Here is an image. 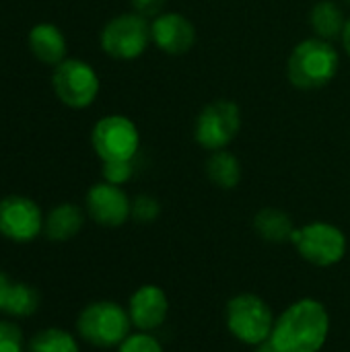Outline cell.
I'll use <instances>...</instances> for the list:
<instances>
[{"instance_id":"obj_1","label":"cell","mask_w":350,"mask_h":352,"mask_svg":"<svg viewBox=\"0 0 350 352\" xmlns=\"http://www.w3.org/2000/svg\"><path fill=\"white\" fill-rule=\"evenodd\" d=\"M330 330L328 307L314 297H303L276 316L268 344L276 352H320L330 338Z\"/></svg>"},{"instance_id":"obj_2","label":"cell","mask_w":350,"mask_h":352,"mask_svg":"<svg viewBox=\"0 0 350 352\" xmlns=\"http://www.w3.org/2000/svg\"><path fill=\"white\" fill-rule=\"evenodd\" d=\"M340 56L332 41L320 37H307L299 41L287 62V76L293 87L303 91H316L334 80L338 74Z\"/></svg>"},{"instance_id":"obj_3","label":"cell","mask_w":350,"mask_h":352,"mask_svg":"<svg viewBox=\"0 0 350 352\" xmlns=\"http://www.w3.org/2000/svg\"><path fill=\"white\" fill-rule=\"evenodd\" d=\"M128 309L116 301H93L76 318V334L95 349H118L132 334Z\"/></svg>"},{"instance_id":"obj_4","label":"cell","mask_w":350,"mask_h":352,"mask_svg":"<svg viewBox=\"0 0 350 352\" xmlns=\"http://www.w3.org/2000/svg\"><path fill=\"white\" fill-rule=\"evenodd\" d=\"M274 320L270 305L254 293L235 295L225 307V326L229 334L245 346L260 349L268 344Z\"/></svg>"},{"instance_id":"obj_5","label":"cell","mask_w":350,"mask_h":352,"mask_svg":"<svg viewBox=\"0 0 350 352\" xmlns=\"http://www.w3.org/2000/svg\"><path fill=\"white\" fill-rule=\"evenodd\" d=\"M291 243L305 262L318 268H330L340 264L349 250V239L344 231L326 221H314L303 227H297Z\"/></svg>"},{"instance_id":"obj_6","label":"cell","mask_w":350,"mask_h":352,"mask_svg":"<svg viewBox=\"0 0 350 352\" xmlns=\"http://www.w3.org/2000/svg\"><path fill=\"white\" fill-rule=\"evenodd\" d=\"M101 50L116 60H136L153 43L151 21L138 12L113 16L99 35Z\"/></svg>"},{"instance_id":"obj_7","label":"cell","mask_w":350,"mask_h":352,"mask_svg":"<svg viewBox=\"0 0 350 352\" xmlns=\"http://www.w3.org/2000/svg\"><path fill=\"white\" fill-rule=\"evenodd\" d=\"M241 130V111L235 101L217 99L204 105L194 122V140L208 153L227 148Z\"/></svg>"},{"instance_id":"obj_8","label":"cell","mask_w":350,"mask_h":352,"mask_svg":"<svg viewBox=\"0 0 350 352\" xmlns=\"http://www.w3.org/2000/svg\"><path fill=\"white\" fill-rule=\"evenodd\" d=\"M52 87L56 97L72 109H85L95 103L101 82L95 68L78 58H66L54 66Z\"/></svg>"},{"instance_id":"obj_9","label":"cell","mask_w":350,"mask_h":352,"mask_svg":"<svg viewBox=\"0 0 350 352\" xmlns=\"http://www.w3.org/2000/svg\"><path fill=\"white\" fill-rule=\"evenodd\" d=\"M91 144L101 163L132 161L140 148V132L130 118L113 113L101 118L93 126Z\"/></svg>"},{"instance_id":"obj_10","label":"cell","mask_w":350,"mask_h":352,"mask_svg":"<svg viewBox=\"0 0 350 352\" xmlns=\"http://www.w3.org/2000/svg\"><path fill=\"white\" fill-rule=\"evenodd\" d=\"M45 217L39 204L27 196H4L0 200V235L14 243H31L43 233Z\"/></svg>"},{"instance_id":"obj_11","label":"cell","mask_w":350,"mask_h":352,"mask_svg":"<svg viewBox=\"0 0 350 352\" xmlns=\"http://www.w3.org/2000/svg\"><path fill=\"white\" fill-rule=\"evenodd\" d=\"M87 214L101 227L116 229L132 219V200L122 186L99 182L89 188L85 198Z\"/></svg>"},{"instance_id":"obj_12","label":"cell","mask_w":350,"mask_h":352,"mask_svg":"<svg viewBox=\"0 0 350 352\" xmlns=\"http://www.w3.org/2000/svg\"><path fill=\"white\" fill-rule=\"evenodd\" d=\"M126 309L138 332H155L167 322L169 297L159 285H142L130 295Z\"/></svg>"},{"instance_id":"obj_13","label":"cell","mask_w":350,"mask_h":352,"mask_svg":"<svg viewBox=\"0 0 350 352\" xmlns=\"http://www.w3.org/2000/svg\"><path fill=\"white\" fill-rule=\"evenodd\" d=\"M151 35L153 43L169 56H184L196 43V27L182 12L165 10L155 16L151 21Z\"/></svg>"},{"instance_id":"obj_14","label":"cell","mask_w":350,"mask_h":352,"mask_svg":"<svg viewBox=\"0 0 350 352\" xmlns=\"http://www.w3.org/2000/svg\"><path fill=\"white\" fill-rule=\"evenodd\" d=\"M27 43L31 54L47 66H58L60 62L66 60L68 43L62 29L54 23H37L35 27H31Z\"/></svg>"},{"instance_id":"obj_15","label":"cell","mask_w":350,"mask_h":352,"mask_svg":"<svg viewBox=\"0 0 350 352\" xmlns=\"http://www.w3.org/2000/svg\"><path fill=\"white\" fill-rule=\"evenodd\" d=\"M85 225V212L72 202H62L45 214L43 233L50 241L64 243L80 233Z\"/></svg>"},{"instance_id":"obj_16","label":"cell","mask_w":350,"mask_h":352,"mask_svg":"<svg viewBox=\"0 0 350 352\" xmlns=\"http://www.w3.org/2000/svg\"><path fill=\"white\" fill-rule=\"evenodd\" d=\"M254 229L260 235V239H264L266 243H291L297 227L293 223V219L281 210V208H262L256 212L254 217Z\"/></svg>"},{"instance_id":"obj_17","label":"cell","mask_w":350,"mask_h":352,"mask_svg":"<svg viewBox=\"0 0 350 352\" xmlns=\"http://www.w3.org/2000/svg\"><path fill=\"white\" fill-rule=\"evenodd\" d=\"M309 25H311V31L316 37L334 41V39H340L344 25H347V16L336 2L320 0L314 4V8L309 12Z\"/></svg>"},{"instance_id":"obj_18","label":"cell","mask_w":350,"mask_h":352,"mask_svg":"<svg viewBox=\"0 0 350 352\" xmlns=\"http://www.w3.org/2000/svg\"><path fill=\"white\" fill-rule=\"evenodd\" d=\"M206 177L221 190H233L241 182V163L227 148L215 151L206 161Z\"/></svg>"},{"instance_id":"obj_19","label":"cell","mask_w":350,"mask_h":352,"mask_svg":"<svg viewBox=\"0 0 350 352\" xmlns=\"http://www.w3.org/2000/svg\"><path fill=\"white\" fill-rule=\"evenodd\" d=\"M37 309H39V293L27 283H12L2 314H6L10 320H23V318H31Z\"/></svg>"},{"instance_id":"obj_20","label":"cell","mask_w":350,"mask_h":352,"mask_svg":"<svg viewBox=\"0 0 350 352\" xmlns=\"http://www.w3.org/2000/svg\"><path fill=\"white\" fill-rule=\"evenodd\" d=\"M27 352H80V344L64 328H43L29 340Z\"/></svg>"},{"instance_id":"obj_21","label":"cell","mask_w":350,"mask_h":352,"mask_svg":"<svg viewBox=\"0 0 350 352\" xmlns=\"http://www.w3.org/2000/svg\"><path fill=\"white\" fill-rule=\"evenodd\" d=\"M25 334L12 320H0V352H25Z\"/></svg>"},{"instance_id":"obj_22","label":"cell","mask_w":350,"mask_h":352,"mask_svg":"<svg viewBox=\"0 0 350 352\" xmlns=\"http://www.w3.org/2000/svg\"><path fill=\"white\" fill-rule=\"evenodd\" d=\"M116 352H165L163 344L153 336V332H132Z\"/></svg>"},{"instance_id":"obj_23","label":"cell","mask_w":350,"mask_h":352,"mask_svg":"<svg viewBox=\"0 0 350 352\" xmlns=\"http://www.w3.org/2000/svg\"><path fill=\"white\" fill-rule=\"evenodd\" d=\"M159 214H161V204L157 198L149 194H140L132 200V219L136 223H142V225L155 223Z\"/></svg>"},{"instance_id":"obj_24","label":"cell","mask_w":350,"mask_h":352,"mask_svg":"<svg viewBox=\"0 0 350 352\" xmlns=\"http://www.w3.org/2000/svg\"><path fill=\"white\" fill-rule=\"evenodd\" d=\"M103 182L113 186H124L134 175V159L132 161H107L101 167Z\"/></svg>"},{"instance_id":"obj_25","label":"cell","mask_w":350,"mask_h":352,"mask_svg":"<svg viewBox=\"0 0 350 352\" xmlns=\"http://www.w3.org/2000/svg\"><path fill=\"white\" fill-rule=\"evenodd\" d=\"M134 12L142 14L144 19L153 21L155 16H159L161 12H165V0H130Z\"/></svg>"},{"instance_id":"obj_26","label":"cell","mask_w":350,"mask_h":352,"mask_svg":"<svg viewBox=\"0 0 350 352\" xmlns=\"http://www.w3.org/2000/svg\"><path fill=\"white\" fill-rule=\"evenodd\" d=\"M10 280H8V276L0 270V311L4 309V303H6V295H8V291H10Z\"/></svg>"},{"instance_id":"obj_27","label":"cell","mask_w":350,"mask_h":352,"mask_svg":"<svg viewBox=\"0 0 350 352\" xmlns=\"http://www.w3.org/2000/svg\"><path fill=\"white\" fill-rule=\"evenodd\" d=\"M340 41H342V47L347 50V54L350 56V16H347V25H344L342 35H340Z\"/></svg>"},{"instance_id":"obj_28","label":"cell","mask_w":350,"mask_h":352,"mask_svg":"<svg viewBox=\"0 0 350 352\" xmlns=\"http://www.w3.org/2000/svg\"><path fill=\"white\" fill-rule=\"evenodd\" d=\"M258 352H276V351H274L270 344H264V346H260V349H258Z\"/></svg>"},{"instance_id":"obj_29","label":"cell","mask_w":350,"mask_h":352,"mask_svg":"<svg viewBox=\"0 0 350 352\" xmlns=\"http://www.w3.org/2000/svg\"><path fill=\"white\" fill-rule=\"evenodd\" d=\"M344 2H349V4H350V0H344Z\"/></svg>"}]
</instances>
